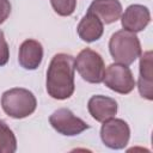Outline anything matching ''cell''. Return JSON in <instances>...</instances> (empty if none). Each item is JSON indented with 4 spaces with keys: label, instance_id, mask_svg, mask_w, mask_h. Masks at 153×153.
<instances>
[{
    "label": "cell",
    "instance_id": "cell-13",
    "mask_svg": "<svg viewBox=\"0 0 153 153\" xmlns=\"http://www.w3.org/2000/svg\"><path fill=\"white\" fill-rule=\"evenodd\" d=\"M140 57V73H139V92L142 98L148 100L153 99V78H152V51L148 50L143 53Z\"/></svg>",
    "mask_w": 153,
    "mask_h": 153
},
{
    "label": "cell",
    "instance_id": "cell-11",
    "mask_svg": "<svg viewBox=\"0 0 153 153\" xmlns=\"http://www.w3.org/2000/svg\"><path fill=\"white\" fill-rule=\"evenodd\" d=\"M76 32L84 42L91 43L102 37L104 32V24L94 13L87 11V13L79 22Z\"/></svg>",
    "mask_w": 153,
    "mask_h": 153
},
{
    "label": "cell",
    "instance_id": "cell-7",
    "mask_svg": "<svg viewBox=\"0 0 153 153\" xmlns=\"http://www.w3.org/2000/svg\"><path fill=\"white\" fill-rule=\"evenodd\" d=\"M49 122L57 133L66 135V136L79 135L80 133L90 128V126L85 121L76 117L67 108H61V109L55 110L50 115Z\"/></svg>",
    "mask_w": 153,
    "mask_h": 153
},
{
    "label": "cell",
    "instance_id": "cell-6",
    "mask_svg": "<svg viewBox=\"0 0 153 153\" xmlns=\"http://www.w3.org/2000/svg\"><path fill=\"white\" fill-rule=\"evenodd\" d=\"M103 82L110 90L121 94H128L135 87V79L130 68L121 63H111L105 69Z\"/></svg>",
    "mask_w": 153,
    "mask_h": 153
},
{
    "label": "cell",
    "instance_id": "cell-17",
    "mask_svg": "<svg viewBox=\"0 0 153 153\" xmlns=\"http://www.w3.org/2000/svg\"><path fill=\"white\" fill-rule=\"evenodd\" d=\"M11 13L10 0H0V24H2Z\"/></svg>",
    "mask_w": 153,
    "mask_h": 153
},
{
    "label": "cell",
    "instance_id": "cell-3",
    "mask_svg": "<svg viewBox=\"0 0 153 153\" xmlns=\"http://www.w3.org/2000/svg\"><path fill=\"white\" fill-rule=\"evenodd\" d=\"M2 110L12 118H25L35 112L37 100L35 94L22 87H14L5 91L1 97Z\"/></svg>",
    "mask_w": 153,
    "mask_h": 153
},
{
    "label": "cell",
    "instance_id": "cell-5",
    "mask_svg": "<svg viewBox=\"0 0 153 153\" xmlns=\"http://www.w3.org/2000/svg\"><path fill=\"white\" fill-rule=\"evenodd\" d=\"M130 137V129L126 121L121 118H109L103 122L100 139L111 149H122L127 146Z\"/></svg>",
    "mask_w": 153,
    "mask_h": 153
},
{
    "label": "cell",
    "instance_id": "cell-8",
    "mask_svg": "<svg viewBox=\"0 0 153 153\" xmlns=\"http://www.w3.org/2000/svg\"><path fill=\"white\" fill-rule=\"evenodd\" d=\"M151 22L149 10L140 4H134L127 7L123 14H121V24L124 30L130 32L142 31Z\"/></svg>",
    "mask_w": 153,
    "mask_h": 153
},
{
    "label": "cell",
    "instance_id": "cell-10",
    "mask_svg": "<svg viewBox=\"0 0 153 153\" xmlns=\"http://www.w3.org/2000/svg\"><path fill=\"white\" fill-rule=\"evenodd\" d=\"M87 109L90 115L98 122H104L109 118L115 117L117 114V103L114 98L96 94L88 99Z\"/></svg>",
    "mask_w": 153,
    "mask_h": 153
},
{
    "label": "cell",
    "instance_id": "cell-4",
    "mask_svg": "<svg viewBox=\"0 0 153 153\" xmlns=\"http://www.w3.org/2000/svg\"><path fill=\"white\" fill-rule=\"evenodd\" d=\"M74 68L87 82L99 84L104 79L105 65L103 57L100 54L90 48H86L78 54L74 60Z\"/></svg>",
    "mask_w": 153,
    "mask_h": 153
},
{
    "label": "cell",
    "instance_id": "cell-14",
    "mask_svg": "<svg viewBox=\"0 0 153 153\" xmlns=\"http://www.w3.org/2000/svg\"><path fill=\"white\" fill-rule=\"evenodd\" d=\"M17 151V139L6 122L0 120V153H14Z\"/></svg>",
    "mask_w": 153,
    "mask_h": 153
},
{
    "label": "cell",
    "instance_id": "cell-15",
    "mask_svg": "<svg viewBox=\"0 0 153 153\" xmlns=\"http://www.w3.org/2000/svg\"><path fill=\"white\" fill-rule=\"evenodd\" d=\"M50 4L54 11L62 17L71 16L76 7V0H50Z\"/></svg>",
    "mask_w": 153,
    "mask_h": 153
},
{
    "label": "cell",
    "instance_id": "cell-2",
    "mask_svg": "<svg viewBox=\"0 0 153 153\" xmlns=\"http://www.w3.org/2000/svg\"><path fill=\"white\" fill-rule=\"evenodd\" d=\"M109 51L112 59L121 65L129 66L141 55L139 37L130 31H116L109 41Z\"/></svg>",
    "mask_w": 153,
    "mask_h": 153
},
{
    "label": "cell",
    "instance_id": "cell-9",
    "mask_svg": "<svg viewBox=\"0 0 153 153\" xmlns=\"http://www.w3.org/2000/svg\"><path fill=\"white\" fill-rule=\"evenodd\" d=\"M43 59V47L36 39H25L19 47L18 61L24 69L33 71L38 68Z\"/></svg>",
    "mask_w": 153,
    "mask_h": 153
},
{
    "label": "cell",
    "instance_id": "cell-1",
    "mask_svg": "<svg viewBox=\"0 0 153 153\" xmlns=\"http://www.w3.org/2000/svg\"><path fill=\"white\" fill-rule=\"evenodd\" d=\"M74 59L60 53L53 56L47 71V92L57 100L69 98L74 93Z\"/></svg>",
    "mask_w": 153,
    "mask_h": 153
},
{
    "label": "cell",
    "instance_id": "cell-16",
    "mask_svg": "<svg viewBox=\"0 0 153 153\" xmlns=\"http://www.w3.org/2000/svg\"><path fill=\"white\" fill-rule=\"evenodd\" d=\"M10 59V49L8 44L5 39L4 32L0 30V66H5Z\"/></svg>",
    "mask_w": 153,
    "mask_h": 153
},
{
    "label": "cell",
    "instance_id": "cell-12",
    "mask_svg": "<svg viewBox=\"0 0 153 153\" xmlns=\"http://www.w3.org/2000/svg\"><path fill=\"white\" fill-rule=\"evenodd\" d=\"M88 12L94 13L103 24H111L120 19L122 5L118 0H93L88 7Z\"/></svg>",
    "mask_w": 153,
    "mask_h": 153
}]
</instances>
